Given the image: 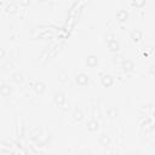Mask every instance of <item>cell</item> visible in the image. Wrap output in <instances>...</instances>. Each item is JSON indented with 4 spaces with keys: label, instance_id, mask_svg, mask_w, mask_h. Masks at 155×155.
<instances>
[{
    "label": "cell",
    "instance_id": "cell-1",
    "mask_svg": "<svg viewBox=\"0 0 155 155\" xmlns=\"http://www.w3.org/2000/svg\"><path fill=\"white\" fill-rule=\"evenodd\" d=\"M67 98H65V93L64 92H61V91H57L54 94H53V102L57 107H63L64 103H65Z\"/></svg>",
    "mask_w": 155,
    "mask_h": 155
},
{
    "label": "cell",
    "instance_id": "cell-2",
    "mask_svg": "<svg viewBox=\"0 0 155 155\" xmlns=\"http://www.w3.org/2000/svg\"><path fill=\"white\" fill-rule=\"evenodd\" d=\"M75 81H76V84H78L79 86L84 87V86H87V85H88L90 78H88V75H87L86 73H82V71H81V73H79V74L76 75Z\"/></svg>",
    "mask_w": 155,
    "mask_h": 155
},
{
    "label": "cell",
    "instance_id": "cell-3",
    "mask_svg": "<svg viewBox=\"0 0 155 155\" xmlns=\"http://www.w3.org/2000/svg\"><path fill=\"white\" fill-rule=\"evenodd\" d=\"M130 38H131V40H132V42H134V44H138L142 39H143V31L140 30V29H132L131 30V33H130Z\"/></svg>",
    "mask_w": 155,
    "mask_h": 155
},
{
    "label": "cell",
    "instance_id": "cell-4",
    "mask_svg": "<svg viewBox=\"0 0 155 155\" xmlns=\"http://www.w3.org/2000/svg\"><path fill=\"white\" fill-rule=\"evenodd\" d=\"M86 128H87V131L91 132V133L97 132V131L99 130V121L96 120V119H91V120H88L87 124H86Z\"/></svg>",
    "mask_w": 155,
    "mask_h": 155
},
{
    "label": "cell",
    "instance_id": "cell-5",
    "mask_svg": "<svg viewBox=\"0 0 155 155\" xmlns=\"http://www.w3.org/2000/svg\"><path fill=\"white\" fill-rule=\"evenodd\" d=\"M114 81L115 80L110 74H104L101 78V84H102L103 87H111L114 85Z\"/></svg>",
    "mask_w": 155,
    "mask_h": 155
},
{
    "label": "cell",
    "instance_id": "cell-6",
    "mask_svg": "<svg viewBox=\"0 0 155 155\" xmlns=\"http://www.w3.org/2000/svg\"><path fill=\"white\" fill-rule=\"evenodd\" d=\"M107 47L109 50V52H113V53H116L120 51V42L116 40V39H113L110 41L107 42Z\"/></svg>",
    "mask_w": 155,
    "mask_h": 155
},
{
    "label": "cell",
    "instance_id": "cell-7",
    "mask_svg": "<svg viewBox=\"0 0 155 155\" xmlns=\"http://www.w3.org/2000/svg\"><path fill=\"white\" fill-rule=\"evenodd\" d=\"M121 68H122V70L125 73H131V71L134 70V63L131 59H125L121 63Z\"/></svg>",
    "mask_w": 155,
    "mask_h": 155
},
{
    "label": "cell",
    "instance_id": "cell-8",
    "mask_svg": "<svg viewBox=\"0 0 155 155\" xmlns=\"http://www.w3.org/2000/svg\"><path fill=\"white\" fill-rule=\"evenodd\" d=\"M86 65L88 68H94L98 65V57L96 54H88L86 58Z\"/></svg>",
    "mask_w": 155,
    "mask_h": 155
},
{
    "label": "cell",
    "instance_id": "cell-9",
    "mask_svg": "<svg viewBox=\"0 0 155 155\" xmlns=\"http://www.w3.org/2000/svg\"><path fill=\"white\" fill-rule=\"evenodd\" d=\"M33 88H34V91H35L36 94L41 96V94L45 92V90H46V85H45L42 81H36V82L34 84Z\"/></svg>",
    "mask_w": 155,
    "mask_h": 155
},
{
    "label": "cell",
    "instance_id": "cell-10",
    "mask_svg": "<svg viewBox=\"0 0 155 155\" xmlns=\"http://www.w3.org/2000/svg\"><path fill=\"white\" fill-rule=\"evenodd\" d=\"M128 12L126 11V10H120V11H117V13H116V19L120 22V23H124V22H126L127 19H128Z\"/></svg>",
    "mask_w": 155,
    "mask_h": 155
},
{
    "label": "cell",
    "instance_id": "cell-11",
    "mask_svg": "<svg viewBox=\"0 0 155 155\" xmlns=\"http://www.w3.org/2000/svg\"><path fill=\"white\" fill-rule=\"evenodd\" d=\"M11 80L15 82V84H22L23 81H24V76H23V74L21 73V71H16V73H13L12 75H11Z\"/></svg>",
    "mask_w": 155,
    "mask_h": 155
},
{
    "label": "cell",
    "instance_id": "cell-12",
    "mask_svg": "<svg viewBox=\"0 0 155 155\" xmlns=\"http://www.w3.org/2000/svg\"><path fill=\"white\" fill-rule=\"evenodd\" d=\"M0 92H1V96L2 97H8L12 92V88L10 85H6V84H2L1 87H0Z\"/></svg>",
    "mask_w": 155,
    "mask_h": 155
},
{
    "label": "cell",
    "instance_id": "cell-13",
    "mask_svg": "<svg viewBox=\"0 0 155 155\" xmlns=\"http://www.w3.org/2000/svg\"><path fill=\"white\" fill-rule=\"evenodd\" d=\"M99 143H101V145H103V147H108V145H110L111 139H110V137H109L107 133H102L101 137H99Z\"/></svg>",
    "mask_w": 155,
    "mask_h": 155
},
{
    "label": "cell",
    "instance_id": "cell-14",
    "mask_svg": "<svg viewBox=\"0 0 155 155\" xmlns=\"http://www.w3.org/2000/svg\"><path fill=\"white\" fill-rule=\"evenodd\" d=\"M73 117H74L75 121L80 122V121L84 119V113H82V110L79 109V108H76V109L74 110V113H73Z\"/></svg>",
    "mask_w": 155,
    "mask_h": 155
},
{
    "label": "cell",
    "instance_id": "cell-15",
    "mask_svg": "<svg viewBox=\"0 0 155 155\" xmlns=\"http://www.w3.org/2000/svg\"><path fill=\"white\" fill-rule=\"evenodd\" d=\"M107 115H108V117H110V119L116 117V116H117V109H116L115 107L108 108V109H107Z\"/></svg>",
    "mask_w": 155,
    "mask_h": 155
},
{
    "label": "cell",
    "instance_id": "cell-16",
    "mask_svg": "<svg viewBox=\"0 0 155 155\" xmlns=\"http://www.w3.org/2000/svg\"><path fill=\"white\" fill-rule=\"evenodd\" d=\"M145 2H147V0H132V5H133L134 7H137V8L144 7Z\"/></svg>",
    "mask_w": 155,
    "mask_h": 155
},
{
    "label": "cell",
    "instance_id": "cell-17",
    "mask_svg": "<svg viewBox=\"0 0 155 155\" xmlns=\"http://www.w3.org/2000/svg\"><path fill=\"white\" fill-rule=\"evenodd\" d=\"M17 10H18V7L15 4H8L7 7H6V12L7 13H15V12H17Z\"/></svg>",
    "mask_w": 155,
    "mask_h": 155
},
{
    "label": "cell",
    "instance_id": "cell-18",
    "mask_svg": "<svg viewBox=\"0 0 155 155\" xmlns=\"http://www.w3.org/2000/svg\"><path fill=\"white\" fill-rule=\"evenodd\" d=\"M58 80H59L61 82H67V81H68V74H67V73H61V74L58 75Z\"/></svg>",
    "mask_w": 155,
    "mask_h": 155
},
{
    "label": "cell",
    "instance_id": "cell-19",
    "mask_svg": "<svg viewBox=\"0 0 155 155\" xmlns=\"http://www.w3.org/2000/svg\"><path fill=\"white\" fill-rule=\"evenodd\" d=\"M18 1H19V5L23 6V7H27L31 4V0H18Z\"/></svg>",
    "mask_w": 155,
    "mask_h": 155
},
{
    "label": "cell",
    "instance_id": "cell-20",
    "mask_svg": "<svg viewBox=\"0 0 155 155\" xmlns=\"http://www.w3.org/2000/svg\"><path fill=\"white\" fill-rule=\"evenodd\" d=\"M148 71H149V74H150V75H154V76H155V63H153V64H150V65H149Z\"/></svg>",
    "mask_w": 155,
    "mask_h": 155
},
{
    "label": "cell",
    "instance_id": "cell-21",
    "mask_svg": "<svg viewBox=\"0 0 155 155\" xmlns=\"http://www.w3.org/2000/svg\"><path fill=\"white\" fill-rule=\"evenodd\" d=\"M113 39H115V35H114L113 33H108V34L105 35V41H107V42L110 41V40H113Z\"/></svg>",
    "mask_w": 155,
    "mask_h": 155
},
{
    "label": "cell",
    "instance_id": "cell-22",
    "mask_svg": "<svg viewBox=\"0 0 155 155\" xmlns=\"http://www.w3.org/2000/svg\"><path fill=\"white\" fill-rule=\"evenodd\" d=\"M0 58H5V50L4 48H1V51H0Z\"/></svg>",
    "mask_w": 155,
    "mask_h": 155
},
{
    "label": "cell",
    "instance_id": "cell-23",
    "mask_svg": "<svg viewBox=\"0 0 155 155\" xmlns=\"http://www.w3.org/2000/svg\"><path fill=\"white\" fill-rule=\"evenodd\" d=\"M36 1H38V2H46L47 0H36Z\"/></svg>",
    "mask_w": 155,
    "mask_h": 155
}]
</instances>
